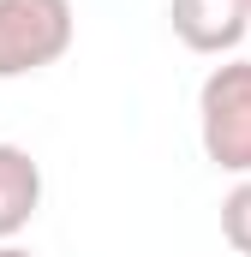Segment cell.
I'll use <instances>...</instances> for the list:
<instances>
[{
	"label": "cell",
	"mask_w": 251,
	"mask_h": 257,
	"mask_svg": "<svg viewBox=\"0 0 251 257\" xmlns=\"http://www.w3.org/2000/svg\"><path fill=\"white\" fill-rule=\"evenodd\" d=\"M221 233H227V245L239 257H251V174L221 197Z\"/></svg>",
	"instance_id": "5"
},
{
	"label": "cell",
	"mask_w": 251,
	"mask_h": 257,
	"mask_svg": "<svg viewBox=\"0 0 251 257\" xmlns=\"http://www.w3.org/2000/svg\"><path fill=\"white\" fill-rule=\"evenodd\" d=\"M72 36V0H0V78H30L66 60Z\"/></svg>",
	"instance_id": "2"
},
{
	"label": "cell",
	"mask_w": 251,
	"mask_h": 257,
	"mask_svg": "<svg viewBox=\"0 0 251 257\" xmlns=\"http://www.w3.org/2000/svg\"><path fill=\"white\" fill-rule=\"evenodd\" d=\"M42 209V162L24 144H0V245L18 239Z\"/></svg>",
	"instance_id": "4"
},
{
	"label": "cell",
	"mask_w": 251,
	"mask_h": 257,
	"mask_svg": "<svg viewBox=\"0 0 251 257\" xmlns=\"http://www.w3.org/2000/svg\"><path fill=\"white\" fill-rule=\"evenodd\" d=\"M168 24L191 54H233L251 30L233 0H168Z\"/></svg>",
	"instance_id": "3"
},
{
	"label": "cell",
	"mask_w": 251,
	"mask_h": 257,
	"mask_svg": "<svg viewBox=\"0 0 251 257\" xmlns=\"http://www.w3.org/2000/svg\"><path fill=\"white\" fill-rule=\"evenodd\" d=\"M233 6H239V12H245V18H251V0H233Z\"/></svg>",
	"instance_id": "7"
},
{
	"label": "cell",
	"mask_w": 251,
	"mask_h": 257,
	"mask_svg": "<svg viewBox=\"0 0 251 257\" xmlns=\"http://www.w3.org/2000/svg\"><path fill=\"white\" fill-rule=\"evenodd\" d=\"M197 138L209 168L251 174V60H221L197 90Z\"/></svg>",
	"instance_id": "1"
},
{
	"label": "cell",
	"mask_w": 251,
	"mask_h": 257,
	"mask_svg": "<svg viewBox=\"0 0 251 257\" xmlns=\"http://www.w3.org/2000/svg\"><path fill=\"white\" fill-rule=\"evenodd\" d=\"M0 257H36V251H24V245H12V239H6V245H0Z\"/></svg>",
	"instance_id": "6"
}]
</instances>
